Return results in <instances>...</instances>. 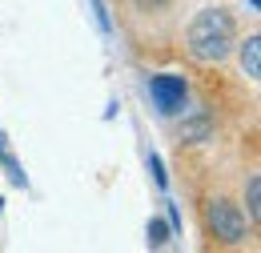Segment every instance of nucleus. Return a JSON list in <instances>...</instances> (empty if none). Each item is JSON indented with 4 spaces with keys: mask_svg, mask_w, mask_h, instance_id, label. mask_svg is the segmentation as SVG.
Here are the masks:
<instances>
[{
    "mask_svg": "<svg viewBox=\"0 0 261 253\" xmlns=\"http://www.w3.org/2000/svg\"><path fill=\"white\" fill-rule=\"evenodd\" d=\"M249 8H253V12H257V8H261V0H249Z\"/></svg>",
    "mask_w": 261,
    "mask_h": 253,
    "instance_id": "nucleus-10",
    "label": "nucleus"
},
{
    "mask_svg": "<svg viewBox=\"0 0 261 253\" xmlns=\"http://www.w3.org/2000/svg\"><path fill=\"white\" fill-rule=\"evenodd\" d=\"M149 169H153V181H157V185H169V173H165V165H161V157H157V153H149Z\"/></svg>",
    "mask_w": 261,
    "mask_h": 253,
    "instance_id": "nucleus-8",
    "label": "nucleus"
},
{
    "mask_svg": "<svg viewBox=\"0 0 261 253\" xmlns=\"http://www.w3.org/2000/svg\"><path fill=\"white\" fill-rule=\"evenodd\" d=\"M237 44V20L225 8H201L185 32V53L197 64H221Z\"/></svg>",
    "mask_w": 261,
    "mask_h": 253,
    "instance_id": "nucleus-1",
    "label": "nucleus"
},
{
    "mask_svg": "<svg viewBox=\"0 0 261 253\" xmlns=\"http://www.w3.org/2000/svg\"><path fill=\"white\" fill-rule=\"evenodd\" d=\"M209 133H213V125H209V113L205 109H181V129H177V137L181 141H193V145H201V141H209Z\"/></svg>",
    "mask_w": 261,
    "mask_h": 253,
    "instance_id": "nucleus-4",
    "label": "nucleus"
},
{
    "mask_svg": "<svg viewBox=\"0 0 261 253\" xmlns=\"http://www.w3.org/2000/svg\"><path fill=\"white\" fill-rule=\"evenodd\" d=\"M237 57H241V72H245L249 81H257L261 77V40H257V32H249V36L241 40Z\"/></svg>",
    "mask_w": 261,
    "mask_h": 253,
    "instance_id": "nucleus-5",
    "label": "nucleus"
},
{
    "mask_svg": "<svg viewBox=\"0 0 261 253\" xmlns=\"http://www.w3.org/2000/svg\"><path fill=\"white\" fill-rule=\"evenodd\" d=\"M149 96H153V105L161 109L165 117H177V113L185 109V100H189V85H185V77H177V72H157V77L149 81Z\"/></svg>",
    "mask_w": 261,
    "mask_h": 253,
    "instance_id": "nucleus-3",
    "label": "nucleus"
},
{
    "mask_svg": "<svg viewBox=\"0 0 261 253\" xmlns=\"http://www.w3.org/2000/svg\"><path fill=\"white\" fill-rule=\"evenodd\" d=\"M245 213H249V225L261 221V177L257 173H249V181H245Z\"/></svg>",
    "mask_w": 261,
    "mask_h": 253,
    "instance_id": "nucleus-6",
    "label": "nucleus"
},
{
    "mask_svg": "<svg viewBox=\"0 0 261 253\" xmlns=\"http://www.w3.org/2000/svg\"><path fill=\"white\" fill-rule=\"evenodd\" d=\"M89 4H93V12H97L100 32H113V20H109V8H105V0H89Z\"/></svg>",
    "mask_w": 261,
    "mask_h": 253,
    "instance_id": "nucleus-9",
    "label": "nucleus"
},
{
    "mask_svg": "<svg viewBox=\"0 0 261 253\" xmlns=\"http://www.w3.org/2000/svg\"><path fill=\"white\" fill-rule=\"evenodd\" d=\"M165 241H169V225L161 217H153L149 221V245H165Z\"/></svg>",
    "mask_w": 261,
    "mask_h": 253,
    "instance_id": "nucleus-7",
    "label": "nucleus"
},
{
    "mask_svg": "<svg viewBox=\"0 0 261 253\" xmlns=\"http://www.w3.org/2000/svg\"><path fill=\"white\" fill-rule=\"evenodd\" d=\"M205 225H209V233H213L221 245H245V237H249V229H253V225L245 221L241 205H233L229 197H209Z\"/></svg>",
    "mask_w": 261,
    "mask_h": 253,
    "instance_id": "nucleus-2",
    "label": "nucleus"
}]
</instances>
